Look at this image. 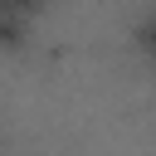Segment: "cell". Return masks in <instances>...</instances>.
Here are the masks:
<instances>
[{
	"mask_svg": "<svg viewBox=\"0 0 156 156\" xmlns=\"http://www.w3.org/2000/svg\"><path fill=\"white\" fill-rule=\"evenodd\" d=\"M136 34H141V49H146V54H151V58H156V15H146V20H141V29H136Z\"/></svg>",
	"mask_w": 156,
	"mask_h": 156,
	"instance_id": "cell-1",
	"label": "cell"
}]
</instances>
